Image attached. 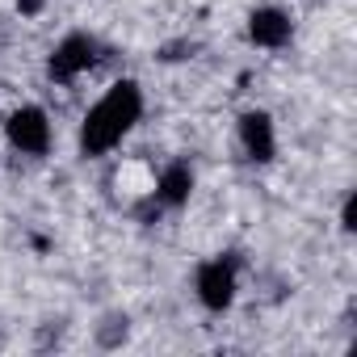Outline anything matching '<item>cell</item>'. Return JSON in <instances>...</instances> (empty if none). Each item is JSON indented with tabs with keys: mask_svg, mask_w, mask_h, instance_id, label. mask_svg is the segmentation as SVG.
<instances>
[{
	"mask_svg": "<svg viewBox=\"0 0 357 357\" xmlns=\"http://www.w3.org/2000/svg\"><path fill=\"white\" fill-rule=\"evenodd\" d=\"M143 118V89L135 80H118L105 89L101 101H93V109L80 122V155L84 160H101L109 155Z\"/></svg>",
	"mask_w": 357,
	"mask_h": 357,
	"instance_id": "obj_1",
	"label": "cell"
},
{
	"mask_svg": "<svg viewBox=\"0 0 357 357\" xmlns=\"http://www.w3.org/2000/svg\"><path fill=\"white\" fill-rule=\"evenodd\" d=\"M97 59H101V43L93 34H68V38H59V47L47 59V76L55 84H72L76 76L97 68Z\"/></svg>",
	"mask_w": 357,
	"mask_h": 357,
	"instance_id": "obj_2",
	"label": "cell"
},
{
	"mask_svg": "<svg viewBox=\"0 0 357 357\" xmlns=\"http://www.w3.org/2000/svg\"><path fill=\"white\" fill-rule=\"evenodd\" d=\"M194 290H198V303L206 307V311H227L231 303H236V290H240V282H236V261L231 257H215V261H202L198 265V273H194Z\"/></svg>",
	"mask_w": 357,
	"mask_h": 357,
	"instance_id": "obj_3",
	"label": "cell"
},
{
	"mask_svg": "<svg viewBox=\"0 0 357 357\" xmlns=\"http://www.w3.org/2000/svg\"><path fill=\"white\" fill-rule=\"evenodd\" d=\"M5 139L22 151V155H47L51 151V118L38 105H17L5 118Z\"/></svg>",
	"mask_w": 357,
	"mask_h": 357,
	"instance_id": "obj_4",
	"label": "cell"
},
{
	"mask_svg": "<svg viewBox=\"0 0 357 357\" xmlns=\"http://www.w3.org/2000/svg\"><path fill=\"white\" fill-rule=\"evenodd\" d=\"M240 147L252 164H269L278 155V135H273V118L265 109H244L240 114Z\"/></svg>",
	"mask_w": 357,
	"mask_h": 357,
	"instance_id": "obj_5",
	"label": "cell"
},
{
	"mask_svg": "<svg viewBox=\"0 0 357 357\" xmlns=\"http://www.w3.org/2000/svg\"><path fill=\"white\" fill-rule=\"evenodd\" d=\"M290 34H294L290 13H282V9H273V5H261V9H252V13H248V38H252L257 47L278 51V47H286V43H290Z\"/></svg>",
	"mask_w": 357,
	"mask_h": 357,
	"instance_id": "obj_6",
	"label": "cell"
},
{
	"mask_svg": "<svg viewBox=\"0 0 357 357\" xmlns=\"http://www.w3.org/2000/svg\"><path fill=\"white\" fill-rule=\"evenodd\" d=\"M190 194H194V168H190L185 160H172V164L160 172V181H155V206L176 211V206L190 202Z\"/></svg>",
	"mask_w": 357,
	"mask_h": 357,
	"instance_id": "obj_7",
	"label": "cell"
},
{
	"mask_svg": "<svg viewBox=\"0 0 357 357\" xmlns=\"http://www.w3.org/2000/svg\"><path fill=\"white\" fill-rule=\"evenodd\" d=\"M340 227H344V231H353V227H357V198H353V194H349V198H344V206H340Z\"/></svg>",
	"mask_w": 357,
	"mask_h": 357,
	"instance_id": "obj_8",
	"label": "cell"
}]
</instances>
